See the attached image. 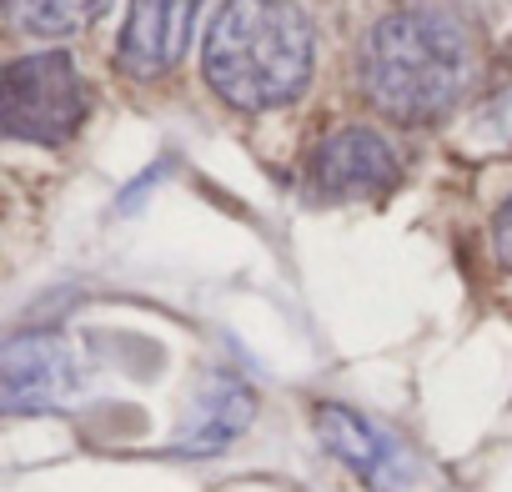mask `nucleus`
I'll return each instance as SVG.
<instances>
[{
	"label": "nucleus",
	"instance_id": "1",
	"mask_svg": "<svg viewBox=\"0 0 512 492\" xmlns=\"http://www.w3.org/2000/svg\"><path fill=\"white\" fill-rule=\"evenodd\" d=\"M317 66V36L292 0H226L216 11L201 71L206 86L236 111L292 106Z\"/></svg>",
	"mask_w": 512,
	"mask_h": 492
},
{
	"label": "nucleus",
	"instance_id": "2",
	"mask_svg": "<svg viewBox=\"0 0 512 492\" xmlns=\"http://www.w3.org/2000/svg\"><path fill=\"white\" fill-rule=\"evenodd\" d=\"M362 86L377 111L397 121H437L472 86V36L457 16L432 6L392 11L362 46Z\"/></svg>",
	"mask_w": 512,
	"mask_h": 492
},
{
	"label": "nucleus",
	"instance_id": "3",
	"mask_svg": "<svg viewBox=\"0 0 512 492\" xmlns=\"http://www.w3.org/2000/svg\"><path fill=\"white\" fill-rule=\"evenodd\" d=\"M91 111V91L66 51H36L0 66V141L66 146Z\"/></svg>",
	"mask_w": 512,
	"mask_h": 492
},
{
	"label": "nucleus",
	"instance_id": "4",
	"mask_svg": "<svg viewBox=\"0 0 512 492\" xmlns=\"http://www.w3.org/2000/svg\"><path fill=\"white\" fill-rule=\"evenodd\" d=\"M86 387L76 347L56 332H21L0 342V417L71 407Z\"/></svg>",
	"mask_w": 512,
	"mask_h": 492
},
{
	"label": "nucleus",
	"instance_id": "5",
	"mask_svg": "<svg viewBox=\"0 0 512 492\" xmlns=\"http://www.w3.org/2000/svg\"><path fill=\"white\" fill-rule=\"evenodd\" d=\"M402 181V161L392 151V141L372 126H342L332 131L312 161H307V196L312 201H367V196H387Z\"/></svg>",
	"mask_w": 512,
	"mask_h": 492
},
{
	"label": "nucleus",
	"instance_id": "6",
	"mask_svg": "<svg viewBox=\"0 0 512 492\" xmlns=\"http://www.w3.org/2000/svg\"><path fill=\"white\" fill-rule=\"evenodd\" d=\"M196 11H201V0H131L121 46H116V66L136 81L166 76L191 46Z\"/></svg>",
	"mask_w": 512,
	"mask_h": 492
},
{
	"label": "nucleus",
	"instance_id": "7",
	"mask_svg": "<svg viewBox=\"0 0 512 492\" xmlns=\"http://www.w3.org/2000/svg\"><path fill=\"white\" fill-rule=\"evenodd\" d=\"M317 437L372 487V492H402V447L392 432H382L377 422H367L362 412L342 407V402H322L317 407Z\"/></svg>",
	"mask_w": 512,
	"mask_h": 492
},
{
	"label": "nucleus",
	"instance_id": "8",
	"mask_svg": "<svg viewBox=\"0 0 512 492\" xmlns=\"http://www.w3.org/2000/svg\"><path fill=\"white\" fill-rule=\"evenodd\" d=\"M256 417V397L246 382L236 377H216L201 397H196V417L181 432V452H216L231 437L246 432V422Z\"/></svg>",
	"mask_w": 512,
	"mask_h": 492
},
{
	"label": "nucleus",
	"instance_id": "9",
	"mask_svg": "<svg viewBox=\"0 0 512 492\" xmlns=\"http://www.w3.org/2000/svg\"><path fill=\"white\" fill-rule=\"evenodd\" d=\"M106 11H111V0H0V16L16 31L46 36V41L76 36V31L96 26Z\"/></svg>",
	"mask_w": 512,
	"mask_h": 492
},
{
	"label": "nucleus",
	"instance_id": "10",
	"mask_svg": "<svg viewBox=\"0 0 512 492\" xmlns=\"http://www.w3.org/2000/svg\"><path fill=\"white\" fill-rule=\"evenodd\" d=\"M492 252H497V262L512 272V191H507V201H502L497 216H492Z\"/></svg>",
	"mask_w": 512,
	"mask_h": 492
}]
</instances>
